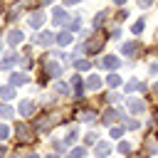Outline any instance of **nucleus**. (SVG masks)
Here are the masks:
<instances>
[{
	"label": "nucleus",
	"mask_w": 158,
	"mask_h": 158,
	"mask_svg": "<svg viewBox=\"0 0 158 158\" xmlns=\"http://www.w3.org/2000/svg\"><path fill=\"white\" fill-rule=\"evenodd\" d=\"M44 69H47V74H49V77H59V74H62V67H59L57 62H52V59H47V62H44Z\"/></svg>",
	"instance_id": "1"
},
{
	"label": "nucleus",
	"mask_w": 158,
	"mask_h": 158,
	"mask_svg": "<svg viewBox=\"0 0 158 158\" xmlns=\"http://www.w3.org/2000/svg\"><path fill=\"white\" fill-rule=\"evenodd\" d=\"M52 40H54V35L52 32H42V35H37V44H42V47H47V44H52Z\"/></svg>",
	"instance_id": "2"
},
{
	"label": "nucleus",
	"mask_w": 158,
	"mask_h": 158,
	"mask_svg": "<svg viewBox=\"0 0 158 158\" xmlns=\"http://www.w3.org/2000/svg\"><path fill=\"white\" fill-rule=\"evenodd\" d=\"M32 111H35V104H32L30 99H25V101L20 104V116H30Z\"/></svg>",
	"instance_id": "3"
},
{
	"label": "nucleus",
	"mask_w": 158,
	"mask_h": 158,
	"mask_svg": "<svg viewBox=\"0 0 158 158\" xmlns=\"http://www.w3.org/2000/svg\"><path fill=\"white\" fill-rule=\"evenodd\" d=\"M25 40V35L20 32V30H10V35H7V42L10 44H17V42H22Z\"/></svg>",
	"instance_id": "4"
},
{
	"label": "nucleus",
	"mask_w": 158,
	"mask_h": 158,
	"mask_svg": "<svg viewBox=\"0 0 158 158\" xmlns=\"http://www.w3.org/2000/svg\"><path fill=\"white\" fill-rule=\"evenodd\" d=\"M27 74H12L10 77V86H17V84H27Z\"/></svg>",
	"instance_id": "5"
},
{
	"label": "nucleus",
	"mask_w": 158,
	"mask_h": 158,
	"mask_svg": "<svg viewBox=\"0 0 158 158\" xmlns=\"http://www.w3.org/2000/svg\"><path fill=\"white\" fill-rule=\"evenodd\" d=\"M121 118H123V114H121V111H116V109H111V111H106V118H104V121H106V123H111V121H121Z\"/></svg>",
	"instance_id": "6"
},
{
	"label": "nucleus",
	"mask_w": 158,
	"mask_h": 158,
	"mask_svg": "<svg viewBox=\"0 0 158 158\" xmlns=\"http://www.w3.org/2000/svg\"><path fill=\"white\" fill-rule=\"evenodd\" d=\"M42 22H44V15H42V12H32V15H30V25H32V27H40Z\"/></svg>",
	"instance_id": "7"
},
{
	"label": "nucleus",
	"mask_w": 158,
	"mask_h": 158,
	"mask_svg": "<svg viewBox=\"0 0 158 158\" xmlns=\"http://www.w3.org/2000/svg\"><path fill=\"white\" fill-rule=\"evenodd\" d=\"M64 22H67V12L57 7V10H54V25H64Z\"/></svg>",
	"instance_id": "8"
},
{
	"label": "nucleus",
	"mask_w": 158,
	"mask_h": 158,
	"mask_svg": "<svg viewBox=\"0 0 158 158\" xmlns=\"http://www.w3.org/2000/svg\"><path fill=\"white\" fill-rule=\"evenodd\" d=\"M128 106H131V111H133V114L143 111V101H138V99H131V101H128Z\"/></svg>",
	"instance_id": "9"
},
{
	"label": "nucleus",
	"mask_w": 158,
	"mask_h": 158,
	"mask_svg": "<svg viewBox=\"0 0 158 158\" xmlns=\"http://www.w3.org/2000/svg\"><path fill=\"white\" fill-rule=\"evenodd\" d=\"M69 42H72V37H69L67 32H62V35H57V44H62V47H64V44H69Z\"/></svg>",
	"instance_id": "10"
},
{
	"label": "nucleus",
	"mask_w": 158,
	"mask_h": 158,
	"mask_svg": "<svg viewBox=\"0 0 158 158\" xmlns=\"http://www.w3.org/2000/svg\"><path fill=\"white\" fill-rule=\"evenodd\" d=\"M104 67L114 69V67H118V59H116V57H104Z\"/></svg>",
	"instance_id": "11"
},
{
	"label": "nucleus",
	"mask_w": 158,
	"mask_h": 158,
	"mask_svg": "<svg viewBox=\"0 0 158 158\" xmlns=\"http://www.w3.org/2000/svg\"><path fill=\"white\" fill-rule=\"evenodd\" d=\"M86 86H89V89H99V86H101V79H99V77H89Z\"/></svg>",
	"instance_id": "12"
},
{
	"label": "nucleus",
	"mask_w": 158,
	"mask_h": 158,
	"mask_svg": "<svg viewBox=\"0 0 158 158\" xmlns=\"http://www.w3.org/2000/svg\"><path fill=\"white\" fill-rule=\"evenodd\" d=\"M12 94H15L12 86H2V89H0V96H5V99H12Z\"/></svg>",
	"instance_id": "13"
},
{
	"label": "nucleus",
	"mask_w": 158,
	"mask_h": 158,
	"mask_svg": "<svg viewBox=\"0 0 158 158\" xmlns=\"http://www.w3.org/2000/svg\"><path fill=\"white\" fill-rule=\"evenodd\" d=\"M109 151H111V148H109V143H99V146H96V156H106Z\"/></svg>",
	"instance_id": "14"
},
{
	"label": "nucleus",
	"mask_w": 158,
	"mask_h": 158,
	"mask_svg": "<svg viewBox=\"0 0 158 158\" xmlns=\"http://www.w3.org/2000/svg\"><path fill=\"white\" fill-rule=\"evenodd\" d=\"M133 49H136V42H128V44H123V47H121V52H123V54H131Z\"/></svg>",
	"instance_id": "15"
},
{
	"label": "nucleus",
	"mask_w": 158,
	"mask_h": 158,
	"mask_svg": "<svg viewBox=\"0 0 158 158\" xmlns=\"http://www.w3.org/2000/svg\"><path fill=\"white\" fill-rule=\"evenodd\" d=\"M74 67H77L79 72H84V69H89V62H84V59H77V62H74Z\"/></svg>",
	"instance_id": "16"
},
{
	"label": "nucleus",
	"mask_w": 158,
	"mask_h": 158,
	"mask_svg": "<svg viewBox=\"0 0 158 158\" xmlns=\"http://www.w3.org/2000/svg\"><path fill=\"white\" fill-rule=\"evenodd\" d=\"M109 84H111V86H118V84H121V77H118V74H111V77H109Z\"/></svg>",
	"instance_id": "17"
},
{
	"label": "nucleus",
	"mask_w": 158,
	"mask_h": 158,
	"mask_svg": "<svg viewBox=\"0 0 158 158\" xmlns=\"http://www.w3.org/2000/svg\"><path fill=\"white\" fill-rule=\"evenodd\" d=\"M0 116H2V118L12 116V109H10V106H0Z\"/></svg>",
	"instance_id": "18"
},
{
	"label": "nucleus",
	"mask_w": 158,
	"mask_h": 158,
	"mask_svg": "<svg viewBox=\"0 0 158 158\" xmlns=\"http://www.w3.org/2000/svg\"><path fill=\"white\" fill-rule=\"evenodd\" d=\"M84 156H86L84 148H74V151H72V158H84Z\"/></svg>",
	"instance_id": "19"
},
{
	"label": "nucleus",
	"mask_w": 158,
	"mask_h": 158,
	"mask_svg": "<svg viewBox=\"0 0 158 158\" xmlns=\"http://www.w3.org/2000/svg\"><path fill=\"white\" fill-rule=\"evenodd\" d=\"M7 133H10V131H7V126H0V141H5V138H7Z\"/></svg>",
	"instance_id": "20"
},
{
	"label": "nucleus",
	"mask_w": 158,
	"mask_h": 158,
	"mask_svg": "<svg viewBox=\"0 0 158 158\" xmlns=\"http://www.w3.org/2000/svg\"><path fill=\"white\" fill-rule=\"evenodd\" d=\"M138 32H143V22H136L133 25V35H138Z\"/></svg>",
	"instance_id": "21"
},
{
	"label": "nucleus",
	"mask_w": 158,
	"mask_h": 158,
	"mask_svg": "<svg viewBox=\"0 0 158 158\" xmlns=\"http://www.w3.org/2000/svg\"><path fill=\"white\" fill-rule=\"evenodd\" d=\"M121 133H123V128H121V126H118V128H111V136H114V138H118Z\"/></svg>",
	"instance_id": "22"
},
{
	"label": "nucleus",
	"mask_w": 158,
	"mask_h": 158,
	"mask_svg": "<svg viewBox=\"0 0 158 158\" xmlns=\"http://www.w3.org/2000/svg\"><path fill=\"white\" fill-rule=\"evenodd\" d=\"M77 141V131H69V136H67V143H74Z\"/></svg>",
	"instance_id": "23"
},
{
	"label": "nucleus",
	"mask_w": 158,
	"mask_h": 158,
	"mask_svg": "<svg viewBox=\"0 0 158 158\" xmlns=\"http://www.w3.org/2000/svg\"><path fill=\"white\" fill-rule=\"evenodd\" d=\"M118 151H121V153H128V151H131V146H128V143H121V146H118Z\"/></svg>",
	"instance_id": "24"
},
{
	"label": "nucleus",
	"mask_w": 158,
	"mask_h": 158,
	"mask_svg": "<svg viewBox=\"0 0 158 158\" xmlns=\"http://www.w3.org/2000/svg\"><path fill=\"white\" fill-rule=\"evenodd\" d=\"M151 2H153V0H138V5H141V7H148Z\"/></svg>",
	"instance_id": "25"
},
{
	"label": "nucleus",
	"mask_w": 158,
	"mask_h": 158,
	"mask_svg": "<svg viewBox=\"0 0 158 158\" xmlns=\"http://www.w3.org/2000/svg\"><path fill=\"white\" fill-rule=\"evenodd\" d=\"M64 2H67V5H77L79 0H64Z\"/></svg>",
	"instance_id": "26"
},
{
	"label": "nucleus",
	"mask_w": 158,
	"mask_h": 158,
	"mask_svg": "<svg viewBox=\"0 0 158 158\" xmlns=\"http://www.w3.org/2000/svg\"><path fill=\"white\" fill-rule=\"evenodd\" d=\"M2 156H5V148H2V146H0V158H2Z\"/></svg>",
	"instance_id": "27"
},
{
	"label": "nucleus",
	"mask_w": 158,
	"mask_h": 158,
	"mask_svg": "<svg viewBox=\"0 0 158 158\" xmlns=\"http://www.w3.org/2000/svg\"><path fill=\"white\" fill-rule=\"evenodd\" d=\"M114 2H116V5H123V2H126V0H114Z\"/></svg>",
	"instance_id": "28"
},
{
	"label": "nucleus",
	"mask_w": 158,
	"mask_h": 158,
	"mask_svg": "<svg viewBox=\"0 0 158 158\" xmlns=\"http://www.w3.org/2000/svg\"><path fill=\"white\" fill-rule=\"evenodd\" d=\"M27 158H40V156H35V153H32V156H27Z\"/></svg>",
	"instance_id": "29"
},
{
	"label": "nucleus",
	"mask_w": 158,
	"mask_h": 158,
	"mask_svg": "<svg viewBox=\"0 0 158 158\" xmlns=\"http://www.w3.org/2000/svg\"><path fill=\"white\" fill-rule=\"evenodd\" d=\"M42 2H44V5H47V2H52V0H42Z\"/></svg>",
	"instance_id": "30"
}]
</instances>
